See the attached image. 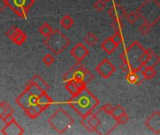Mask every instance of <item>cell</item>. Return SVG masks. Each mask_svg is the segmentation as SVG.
Instances as JSON below:
<instances>
[{"mask_svg":"<svg viewBox=\"0 0 160 135\" xmlns=\"http://www.w3.org/2000/svg\"><path fill=\"white\" fill-rule=\"evenodd\" d=\"M68 104L78 115L84 117L85 116L93 113V111L98 108L99 101L85 87L77 95L72 96V98L68 101Z\"/></svg>","mask_w":160,"mask_h":135,"instance_id":"1","label":"cell"},{"mask_svg":"<svg viewBox=\"0 0 160 135\" xmlns=\"http://www.w3.org/2000/svg\"><path fill=\"white\" fill-rule=\"evenodd\" d=\"M136 13L151 26L160 20V4L158 0H146L136 10Z\"/></svg>","mask_w":160,"mask_h":135,"instance_id":"2","label":"cell"},{"mask_svg":"<svg viewBox=\"0 0 160 135\" xmlns=\"http://www.w3.org/2000/svg\"><path fill=\"white\" fill-rule=\"evenodd\" d=\"M44 44L54 55H60L69 46L70 39L60 30H53L46 37Z\"/></svg>","mask_w":160,"mask_h":135,"instance_id":"3","label":"cell"},{"mask_svg":"<svg viewBox=\"0 0 160 135\" xmlns=\"http://www.w3.org/2000/svg\"><path fill=\"white\" fill-rule=\"evenodd\" d=\"M50 126L59 134L65 133L74 123V119L62 108L56 110L48 119Z\"/></svg>","mask_w":160,"mask_h":135,"instance_id":"4","label":"cell"},{"mask_svg":"<svg viewBox=\"0 0 160 135\" xmlns=\"http://www.w3.org/2000/svg\"><path fill=\"white\" fill-rule=\"evenodd\" d=\"M145 51L146 49H144L140 42L135 40L120 55V59L122 62H128L131 70H136L140 67V57Z\"/></svg>","mask_w":160,"mask_h":135,"instance_id":"5","label":"cell"},{"mask_svg":"<svg viewBox=\"0 0 160 135\" xmlns=\"http://www.w3.org/2000/svg\"><path fill=\"white\" fill-rule=\"evenodd\" d=\"M8 7L16 15L26 19L30 8L34 5L35 0H5Z\"/></svg>","mask_w":160,"mask_h":135,"instance_id":"6","label":"cell"},{"mask_svg":"<svg viewBox=\"0 0 160 135\" xmlns=\"http://www.w3.org/2000/svg\"><path fill=\"white\" fill-rule=\"evenodd\" d=\"M38 96L32 94L31 92H29L27 89L24 88V90L17 97L15 101L23 110H26V109L38 104Z\"/></svg>","mask_w":160,"mask_h":135,"instance_id":"7","label":"cell"},{"mask_svg":"<svg viewBox=\"0 0 160 135\" xmlns=\"http://www.w3.org/2000/svg\"><path fill=\"white\" fill-rule=\"evenodd\" d=\"M96 70L98 71V73L104 79H108L111 76H112V74L115 72L116 69L115 67L112 65V63L108 60L107 58H104L96 68Z\"/></svg>","mask_w":160,"mask_h":135,"instance_id":"8","label":"cell"},{"mask_svg":"<svg viewBox=\"0 0 160 135\" xmlns=\"http://www.w3.org/2000/svg\"><path fill=\"white\" fill-rule=\"evenodd\" d=\"M145 125L154 133L160 134V113L154 112L145 121Z\"/></svg>","mask_w":160,"mask_h":135,"instance_id":"9","label":"cell"},{"mask_svg":"<svg viewBox=\"0 0 160 135\" xmlns=\"http://www.w3.org/2000/svg\"><path fill=\"white\" fill-rule=\"evenodd\" d=\"M70 55L77 60V61H82L88 55H89V50L87 47L82 43L78 42L70 51Z\"/></svg>","mask_w":160,"mask_h":135,"instance_id":"10","label":"cell"},{"mask_svg":"<svg viewBox=\"0 0 160 135\" xmlns=\"http://www.w3.org/2000/svg\"><path fill=\"white\" fill-rule=\"evenodd\" d=\"M65 87L71 96H75L86 87V84L82 81H76L72 79L66 82Z\"/></svg>","mask_w":160,"mask_h":135,"instance_id":"11","label":"cell"},{"mask_svg":"<svg viewBox=\"0 0 160 135\" xmlns=\"http://www.w3.org/2000/svg\"><path fill=\"white\" fill-rule=\"evenodd\" d=\"M1 132L5 135H21L23 134L24 131L14 119L13 121H11L10 123H8L5 126Z\"/></svg>","mask_w":160,"mask_h":135,"instance_id":"12","label":"cell"},{"mask_svg":"<svg viewBox=\"0 0 160 135\" xmlns=\"http://www.w3.org/2000/svg\"><path fill=\"white\" fill-rule=\"evenodd\" d=\"M109 14L113 20H122L126 17V8L120 4H113V6L109 9Z\"/></svg>","mask_w":160,"mask_h":135,"instance_id":"13","label":"cell"},{"mask_svg":"<svg viewBox=\"0 0 160 135\" xmlns=\"http://www.w3.org/2000/svg\"><path fill=\"white\" fill-rule=\"evenodd\" d=\"M53 103L52 100L51 99L50 96L46 92H42L38 97V105L44 111L47 108H49L52 104Z\"/></svg>","mask_w":160,"mask_h":135,"instance_id":"14","label":"cell"},{"mask_svg":"<svg viewBox=\"0 0 160 135\" xmlns=\"http://www.w3.org/2000/svg\"><path fill=\"white\" fill-rule=\"evenodd\" d=\"M30 81H31L33 84H35V85H36L41 91H43V92L48 91L49 88H50V86L47 84V82L44 81L39 75H34V76L31 78Z\"/></svg>","mask_w":160,"mask_h":135,"instance_id":"15","label":"cell"},{"mask_svg":"<svg viewBox=\"0 0 160 135\" xmlns=\"http://www.w3.org/2000/svg\"><path fill=\"white\" fill-rule=\"evenodd\" d=\"M101 48L102 50H104L108 55H112L117 48V45L112 41V39L110 38L106 39L102 43H101Z\"/></svg>","mask_w":160,"mask_h":135,"instance_id":"16","label":"cell"},{"mask_svg":"<svg viewBox=\"0 0 160 135\" xmlns=\"http://www.w3.org/2000/svg\"><path fill=\"white\" fill-rule=\"evenodd\" d=\"M89 124L93 132H98V129L101 126V120L98 117L97 114H89Z\"/></svg>","mask_w":160,"mask_h":135,"instance_id":"17","label":"cell"},{"mask_svg":"<svg viewBox=\"0 0 160 135\" xmlns=\"http://www.w3.org/2000/svg\"><path fill=\"white\" fill-rule=\"evenodd\" d=\"M24 112H25V115L28 117H30L31 119H35V118H37L43 112V110L37 104V105H34V106H32V107L24 110Z\"/></svg>","mask_w":160,"mask_h":135,"instance_id":"18","label":"cell"},{"mask_svg":"<svg viewBox=\"0 0 160 135\" xmlns=\"http://www.w3.org/2000/svg\"><path fill=\"white\" fill-rule=\"evenodd\" d=\"M148 51H149V58H148V61H147L145 67H153V68H155V66H157L158 64V62H159V56L154 51H152L151 49H148Z\"/></svg>","mask_w":160,"mask_h":135,"instance_id":"19","label":"cell"},{"mask_svg":"<svg viewBox=\"0 0 160 135\" xmlns=\"http://www.w3.org/2000/svg\"><path fill=\"white\" fill-rule=\"evenodd\" d=\"M13 112H14V110L7 102H5V101L0 102V118L1 119L8 114L13 115Z\"/></svg>","mask_w":160,"mask_h":135,"instance_id":"20","label":"cell"},{"mask_svg":"<svg viewBox=\"0 0 160 135\" xmlns=\"http://www.w3.org/2000/svg\"><path fill=\"white\" fill-rule=\"evenodd\" d=\"M83 39H84V41H85L88 45H90V46H95V45L98 43V37H97L96 34L93 33V32H88V33L84 36Z\"/></svg>","mask_w":160,"mask_h":135,"instance_id":"21","label":"cell"},{"mask_svg":"<svg viewBox=\"0 0 160 135\" xmlns=\"http://www.w3.org/2000/svg\"><path fill=\"white\" fill-rule=\"evenodd\" d=\"M125 113H126L125 109H124L121 105L118 104V105L112 107V113H111L110 116H112V118H113L114 120H116L117 118H119V117H120L122 115H124Z\"/></svg>","mask_w":160,"mask_h":135,"instance_id":"22","label":"cell"},{"mask_svg":"<svg viewBox=\"0 0 160 135\" xmlns=\"http://www.w3.org/2000/svg\"><path fill=\"white\" fill-rule=\"evenodd\" d=\"M25 89H27L29 92H31L32 94H35V95H37V96H39L43 91H41L35 84H33L31 81H29V82H27V84L25 85V87H24Z\"/></svg>","mask_w":160,"mask_h":135,"instance_id":"23","label":"cell"},{"mask_svg":"<svg viewBox=\"0 0 160 135\" xmlns=\"http://www.w3.org/2000/svg\"><path fill=\"white\" fill-rule=\"evenodd\" d=\"M142 74H143L145 80L146 79L147 80H152L157 75V71L155 70V69L153 67H145V69L142 71Z\"/></svg>","mask_w":160,"mask_h":135,"instance_id":"24","label":"cell"},{"mask_svg":"<svg viewBox=\"0 0 160 135\" xmlns=\"http://www.w3.org/2000/svg\"><path fill=\"white\" fill-rule=\"evenodd\" d=\"M73 24H74V20L69 15H65L61 19V25L66 29H69Z\"/></svg>","mask_w":160,"mask_h":135,"instance_id":"25","label":"cell"},{"mask_svg":"<svg viewBox=\"0 0 160 135\" xmlns=\"http://www.w3.org/2000/svg\"><path fill=\"white\" fill-rule=\"evenodd\" d=\"M25 40H26V34L22 30H21L20 33L11 41H13L17 45H22L25 42Z\"/></svg>","mask_w":160,"mask_h":135,"instance_id":"26","label":"cell"},{"mask_svg":"<svg viewBox=\"0 0 160 135\" xmlns=\"http://www.w3.org/2000/svg\"><path fill=\"white\" fill-rule=\"evenodd\" d=\"M53 30H52V28L51 27V25L50 24H48V23H43L39 28H38V32L42 35V36H44V37H48L52 32Z\"/></svg>","mask_w":160,"mask_h":135,"instance_id":"27","label":"cell"},{"mask_svg":"<svg viewBox=\"0 0 160 135\" xmlns=\"http://www.w3.org/2000/svg\"><path fill=\"white\" fill-rule=\"evenodd\" d=\"M22 29L21 28H18L17 26H11L8 31H7V33H6V35H7V37L10 39V40H12L19 33H20V31H21Z\"/></svg>","mask_w":160,"mask_h":135,"instance_id":"28","label":"cell"},{"mask_svg":"<svg viewBox=\"0 0 160 135\" xmlns=\"http://www.w3.org/2000/svg\"><path fill=\"white\" fill-rule=\"evenodd\" d=\"M137 78H138V74H137V71L134 70H131L130 71H128L127 76H126V80L129 84H136Z\"/></svg>","mask_w":160,"mask_h":135,"instance_id":"29","label":"cell"},{"mask_svg":"<svg viewBox=\"0 0 160 135\" xmlns=\"http://www.w3.org/2000/svg\"><path fill=\"white\" fill-rule=\"evenodd\" d=\"M111 39H112V41H113L117 46L124 42V39H123V36H122V34H121V31L115 32V33L111 37Z\"/></svg>","mask_w":160,"mask_h":135,"instance_id":"30","label":"cell"},{"mask_svg":"<svg viewBox=\"0 0 160 135\" xmlns=\"http://www.w3.org/2000/svg\"><path fill=\"white\" fill-rule=\"evenodd\" d=\"M151 25L149 24V23H142L141 25H140V27H139V31H140V33L141 34H142V35H148L149 33H150V30H151Z\"/></svg>","mask_w":160,"mask_h":135,"instance_id":"31","label":"cell"},{"mask_svg":"<svg viewBox=\"0 0 160 135\" xmlns=\"http://www.w3.org/2000/svg\"><path fill=\"white\" fill-rule=\"evenodd\" d=\"M126 18H127V21L131 23V24H135L139 19V16L136 12H130L128 14H126Z\"/></svg>","mask_w":160,"mask_h":135,"instance_id":"32","label":"cell"},{"mask_svg":"<svg viewBox=\"0 0 160 135\" xmlns=\"http://www.w3.org/2000/svg\"><path fill=\"white\" fill-rule=\"evenodd\" d=\"M94 79V76L93 74L90 72V70H88L87 69H84L83 70V78H82V82L85 83L86 85L89 84L92 80Z\"/></svg>","mask_w":160,"mask_h":135,"instance_id":"33","label":"cell"},{"mask_svg":"<svg viewBox=\"0 0 160 135\" xmlns=\"http://www.w3.org/2000/svg\"><path fill=\"white\" fill-rule=\"evenodd\" d=\"M112 27L115 32L121 31L124 27V24L122 23V20H113V22L112 23Z\"/></svg>","mask_w":160,"mask_h":135,"instance_id":"34","label":"cell"},{"mask_svg":"<svg viewBox=\"0 0 160 135\" xmlns=\"http://www.w3.org/2000/svg\"><path fill=\"white\" fill-rule=\"evenodd\" d=\"M81 124H82L89 132H93L92 128H91V126H90V124H89V115H87V116H85L84 117H82V121H81Z\"/></svg>","mask_w":160,"mask_h":135,"instance_id":"35","label":"cell"},{"mask_svg":"<svg viewBox=\"0 0 160 135\" xmlns=\"http://www.w3.org/2000/svg\"><path fill=\"white\" fill-rule=\"evenodd\" d=\"M42 61H43V63H44L46 66L50 67V66H52V65L53 64L54 58H53V56H52V55L48 54V55H46L42 58Z\"/></svg>","mask_w":160,"mask_h":135,"instance_id":"36","label":"cell"},{"mask_svg":"<svg viewBox=\"0 0 160 135\" xmlns=\"http://www.w3.org/2000/svg\"><path fill=\"white\" fill-rule=\"evenodd\" d=\"M93 7L98 10V11H102L104 10L105 7H106V3L103 2L102 0H97L94 4H93Z\"/></svg>","mask_w":160,"mask_h":135,"instance_id":"37","label":"cell"},{"mask_svg":"<svg viewBox=\"0 0 160 135\" xmlns=\"http://www.w3.org/2000/svg\"><path fill=\"white\" fill-rule=\"evenodd\" d=\"M129 120V117L125 113L124 115H122L119 118H117L115 121H117V124L118 125H125L128 123V121Z\"/></svg>","mask_w":160,"mask_h":135,"instance_id":"38","label":"cell"},{"mask_svg":"<svg viewBox=\"0 0 160 135\" xmlns=\"http://www.w3.org/2000/svg\"><path fill=\"white\" fill-rule=\"evenodd\" d=\"M112 104H110V103H108V104H105L104 106H102L101 108H100V110L99 111H102V112H104L106 115H111V113H112Z\"/></svg>","mask_w":160,"mask_h":135,"instance_id":"39","label":"cell"},{"mask_svg":"<svg viewBox=\"0 0 160 135\" xmlns=\"http://www.w3.org/2000/svg\"><path fill=\"white\" fill-rule=\"evenodd\" d=\"M120 70H121L122 71L128 73V71L131 70V68H130V66H129V64H128V62H122L121 65H120Z\"/></svg>","mask_w":160,"mask_h":135,"instance_id":"40","label":"cell"},{"mask_svg":"<svg viewBox=\"0 0 160 135\" xmlns=\"http://www.w3.org/2000/svg\"><path fill=\"white\" fill-rule=\"evenodd\" d=\"M2 120H3L6 124L10 123L11 121H13V120H14L13 115H11V114H8V115H6V116L2 118Z\"/></svg>","mask_w":160,"mask_h":135,"instance_id":"41","label":"cell"},{"mask_svg":"<svg viewBox=\"0 0 160 135\" xmlns=\"http://www.w3.org/2000/svg\"><path fill=\"white\" fill-rule=\"evenodd\" d=\"M7 7V4H6V1L5 0H0V12L3 11Z\"/></svg>","mask_w":160,"mask_h":135,"instance_id":"42","label":"cell"},{"mask_svg":"<svg viewBox=\"0 0 160 135\" xmlns=\"http://www.w3.org/2000/svg\"><path fill=\"white\" fill-rule=\"evenodd\" d=\"M103 2H105V3H108V2H110V1H112V0H102Z\"/></svg>","mask_w":160,"mask_h":135,"instance_id":"43","label":"cell"}]
</instances>
